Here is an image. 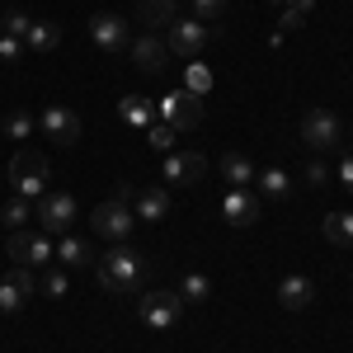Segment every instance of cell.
<instances>
[{"instance_id": "cell-1", "label": "cell", "mask_w": 353, "mask_h": 353, "mask_svg": "<svg viewBox=\"0 0 353 353\" xmlns=\"http://www.w3.org/2000/svg\"><path fill=\"white\" fill-rule=\"evenodd\" d=\"M94 278H99V288L104 292H141V283H146V269H141V254H137L128 241H113L99 259H94Z\"/></svg>"}, {"instance_id": "cell-2", "label": "cell", "mask_w": 353, "mask_h": 353, "mask_svg": "<svg viewBox=\"0 0 353 353\" xmlns=\"http://www.w3.org/2000/svg\"><path fill=\"white\" fill-rule=\"evenodd\" d=\"M10 184L19 198H43L48 184V156H38V146H19L14 161H10Z\"/></svg>"}, {"instance_id": "cell-3", "label": "cell", "mask_w": 353, "mask_h": 353, "mask_svg": "<svg viewBox=\"0 0 353 353\" xmlns=\"http://www.w3.org/2000/svg\"><path fill=\"white\" fill-rule=\"evenodd\" d=\"M137 316L151 330H174L179 316H184V297H179V292H165V288L141 292V297H137Z\"/></svg>"}, {"instance_id": "cell-4", "label": "cell", "mask_w": 353, "mask_h": 353, "mask_svg": "<svg viewBox=\"0 0 353 353\" xmlns=\"http://www.w3.org/2000/svg\"><path fill=\"white\" fill-rule=\"evenodd\" d=\"M5 254L14 259V269H48V259H52L57 250L52 241L43 236V231H10V245H5Z\"/></svg>"}, {"instance_id": "cell-5", "label": "cell", "mask_w": 353, "mask_h": 353, "mask_svg": "<svg viewBox=\"0 0 353 353\" xmlns=\"http://www.w3.org/2000/svg\"><path fill=\"white\" fill-rule=\"evenodd\" d=\"M212 38H217V28L203 24V19H174V24L165 28V48L174 57H198Z\"/></svg>"}, {"instance_id": "cell-6", "label": "cell", "mask_w": 353, "mask_h": 353, "mask_svg": "<svg viewBox=\"0 0 353 353\" xmlns=\"http://www.w3.org/2000/svg\"><path fill=\"white\" fill-rule=\"evenodd\" d=\"M90 226L104 236V241H128L137 226V212L132 203H123V198H109V203H99L94 212H90Z\"/></svg>"}, {"instance_id": "cell-7", "label": "cell", "mask_w": 353, "mask_h": 353, "mask_svg": "<svg viewBox=\"0 0 353 353\" xmlns=\"http://www.w3.org/2000/svg\"><path fill=\"white\" fill-rule=\"evenodd\" d=\"M76 221V193H43L38 198V231L43 236H66Z\"/></svg>"}, {"instance_id": "cell-8", "label": "cell", "mask_w": 353, "mask_h": 353, "mask_svg": "<svg viewBox=\"0 0 353 353\" xmlns=\"http://www.w3.org/2000/svg\"><path fill=\"white\" fill-rule=\"evenodd\" d=\"M339 137H344V128H339V113L311 109L306 118H301V141H306L311 151H339Z\"/></svg>"}, {"instance_id": "cell-9", "label": "cell", "mask_w": 353, "mask_h": 353, "mask_svg": "<svg viewBox=\"0 0 353 353\" xmlns=\"http://www.w3.org/2000/svg\"><path fill=\"white\" fill-rule=\"evenodd\" d=\"M161 113H165V123H170L174 132H189V128H198V123H203V94L170 90V94L161 99Z\"/></svg>"}, {"instance_id": "cell-10", "label": "cell", "mask_w": 353, "mask_h": 353, "mask_svg": "<svg viewBox=\"0 0 353 353\" xmlns=\"http://www.w3.org/2000/svg\"><path fill=\"white\" fill-rule=\"evenodd\" d=\"M128 52H132V66L141 76H161L165 66H170V48H165L161 33H137L132 43H128Z\"/></svg>"}, {"instance_id": "cell-11", "label": "cell", "mask_w": 353, "mask_h": 353, "mask_svg": "<svg viewBox=\"0 0 353 353\" xmlns=\"http://www.w3.org/2000/svg\"><path fill=\"white\" fill-rule=\"evenodd\" d=\"M203 174H208V156H198V151H170L165 156V179L179 184V189L203 184Z\"/></svg>"}, {"instance_id": "cell-12", "label": "cell", "mask_w": 353, "mask_h": 353, "mask_svg": "<svg viewBox=\"0 0 353 353\" xmlns=\"http://www.w3.org/2000/svg\"><path fill=\"white\" fill-rule=\"evenodd\" d=\"M38 128H43V137H48V141H57V146H76V141H81V118H76L71 109H61V104L43 109Z\"/></svg>"}, {"instance_id": "cell-13", "label": "cell", "mask_w": 353, "mask_h": 353, "mask_svg": "<svg viewBox=\"0 0 353 353\" xmlns=\"http://www.w3.org/2000/svg\"><path fill=\"white\" fill-rule=\"evenodd\" d=\"M259 212H264V203H259V193H250V189H226V198H221L226 226H254Z\"/></svg>"}, {"instance_id": "cell-14", "label": "cell", "mask_w": 353, "mask_h": 353, "mask_svg": "<svg viewBox=\"0 0 353 353\" xmlns=\"http://www.w3.org/2000/svg\"><path fill=\"white\" fill-rule=\"evenodd\" d=\"M90 38H94V48H104V52H118V48H128L132 38H128V19L123 14H94L90 19Z\"/></svg>"}, {"instance_id": "cell-15", "label": "cell", "mask_w": 353, "mask_h": 353, "mask_svg": "<svg viewBox=\"0 0 353 353\" xmlns=\"http://www.w3.org/2000/svg\"><path fill=\"white\" fill-rule=\"evenodd\" d=\"M174 19H179V0H137V24L146 28V33L170 28Z\"/></svg>"}, {"instance_id": "cell-16", "label": "cell", "mask_w": 353, "mask_h": 353, "mask_svg": "<svg viewBox=\"0 0 353 353\" xmlns=\"http://www.w3.org/2000/svg\"><path fill=\"white\" fill-rule=\"evenodd\" d=\"M311 297H316V283H311L306 273H288V278L278 283V301H283L288 311H306Z\"/></svg>"}, {"instance_id": "cell-17", "label": "cell", "mask_w": 353, "mask_h": 353, "mask_svg": "<svg viewBox=\"0 0 353 353\" xmlns=\"http://www.w3.org/2000/svg\"><path fill=\"white\" fill-rule=\"evenodd\" d=\"M132 212L141 221H165V212H170V193L151 189V184H146V189H137L132 193Z\"/></svg>"}, {"instance_id": "cell-18", "label": "cell", "mask_w": 353, "mask_h": 353, "mask_svg": "<svg viewBox=\"0 0 353 353\" xmlns=\"http://www.w3.org/2000/svg\"><path fill=\"white\" fill-rule=\"evenodd\" d=\"M57 259H61V269L71 273V269H85V264H94L99 254L90 250V241H81V236H71V231H66V236H61V245H57Z\"/></svg>"}, {"instance_id": "cell-19", "label": "cell", "mask_w": 353, "mask_h": 353, "mask_svg": "<svg viewBox=\"0 0 353 353\" xmlns=\"http://www.w3.org/2000/svg\"><path fill=\"white\" fill-rule=\"evenodd\" d=\"M221 174L231 179V189H250L259 170H254V161H250V156H241V151H226V156H221Z\"/></svg>"}, {"instance_id": "cell-20", "label": "cell", "mask_w": 353, "mask_h": 353, "mask_svg": "<svg viewBox=\"0 0 353 353\" xmlns=\"http://www.w3.org/2000/svg\"><path fill=\"white\" fill-rule=\"evenodd\" d=\"M57 43H61V28H57L52 19H33V24H28V33H24L28 52H52Z\"/></svg>"}, {"instance_id": "cell-21", "label": "cell", "mask_w": 353, "mask_h": 353, "mask_svg": "<svg viewBox=\"0 0 353 353\" xmlns=\"http://www.w3.org/2000/svg\"><path fill=\"white\" fill-rule=\"evenodd\" d=\"M321 231H325L330 245H344V250H353V212H330V217L321 221Z\"/></svg>"}, {"instance_id": "cell-22", "label": "cell", "mask_w": 353, "mask_h": 353, "mask_svg": "<svg viewBox=\"0 0 353 353\" xmlns=\"http://www.w3.org/2000/svg\"><path fill=\"white\" fill-rule=\"evenodd\" d=\"M33 132H38V118H33L28 109H10L5 113V137H10V141H28Z\"/></svg>"}, {"instance_id": "cell-23", "label": "cell", "mask_w": 353, "mask_h": 353, "mask_svg": "<svg viewBox=\"0 0 353 353\" xmlns=\"http://www.w3.org/2000/svg\"><path fill=\"white\" fill-rule=\"evenodd\" d=\"M38 292L52 297V301H61L66 292H71V273H66V269H43V273H38Z\"/></svg>"}, {"instance_id": "cell-24", "label": "cell", "mask_w": 353, "mask_h": 353, "mask_svg": "<svg viewBox=\"0 0 353 353\" xmlns=\"http://www.w3.org/2000/svg\"><path fill=\"white\" fill-rule=\"evenodd\" d=\"M254 184H259V189L269 193V198H288V193H292V179H288V174H283L278 165L259 170V174H254Z\"/></svg>"}, {"instance_id": "cell-25", "label": "cell", "mask_w": 353, "mask_h": 353, "mask_svg": "<svg viewBox=\"0 0 353 353\" xmlns=\"http://www.w3.org/2000/svg\"><path fill=\"white\" fill-rule=\"evenodd\" d=\"M28 292L19 288V283H10V278H0V316H14V311H24L28 306Z\"/></svg>"}, {"instance_id": "cell-26", "label": "cell", "mask_w": 353, "mask_h": 353, "mask_svg": "<svg viewBox=\"0 0 353 353\" xmlns=\"http://www.w3.org/2000/svg\"><path fill=\"white\" fill-rule=\"evenodd\" d=\"M28 217H33L28 198H19V193H14V198L5 203V212H0V226H5V231H24V221H28Z\"/></svg>"}, {"instance_id": "cell-27", "label": "cell", "mask_w": 353, "mask_h": 353, "mask_svg": "<svg viewBox=\"0 0 353 353\" xmlns=\"http://www.w3.org/2000/svg\"><path fill=\"white\" fill-rule=\"evenodd\" d=\"M179 297H184V301H208V297H212V278H208V273H184Z\"/></svg>"}, {"instance_id": "cell-28", "label": "cell", "mask_w": 353, "mask_h": 353, "mask_svg": "<svg viewBox=\"0 0 353 353\" xmlns=\"http://www.w3.org/2000/svg\"><path fill=\"white\" fill-rule=\"evenodd\" d=\"M118 109H123V118H128V123H137V128H151V104H146L141 94H123V104H118Z\"/></svg>"}, {"instance_id": "cell-29", "label": "cell", "mask_w": 353, "mask_h": 353, "mask_svg": "<svg viewBox=\"0 0 353 353\" xmlns=\"http://www.w3.org/2000/svg\"><path fill=\"white\" fill-rule=\"evenodd\" d=\"M316 10V0H288V10H283V19H278V33H288V28H297L306 14Z\"/></svg>"}, {"instance_id": "cell-30", "label": "cell", "mask_w": 353, "mask_h": 353, "mask_svg": "<svg viewBox=\"0 0 353 353\" xmlns=\"http://www.w3.org/2000/svg\"><path fill=\"white\" fill-rule=\"evenodd\" d=\"M28 24H33V19H28L24 10H5V14H0V33H10V38H24Z\"/></svg>"}, {"instance_id": "cell-31", "label": "cell", "mask_w": 353, "mask_h": 353, "mask_svg": "<svg viewBox=\"0 0 353 353\" xmlns=\"http://www.w3.org/2000/svg\"><path fill=\"white\" fill-rule=\"evenodd\" d=\"M193 19H203V24L226 19V0H193Z\"/></svg>"}, {"instance_id": "cell-32", "label": "cell", "mask_w": 353, "mask_h": 353, "mask_svg": "<svg viewBox=\"0 0 353 353\" xmlns=\"http://www.w3.org/2000/svg\"><path fill=\"white\" fill-rule=\"evenodd\" d=\"M184 90H189V94H208V90H212V71L193 61V66H189V76H184Z\"/></svg>"}, {"instance_id": "cell-33", "label": "cell", "mask_w": 353, "mask_h": 353, "mask_svg": "<svg viewBox=\"0 0 353 353\" xmlns=\"http://www.w3.org/2000/svg\"><path fill=\"white\" fill-rule=\"evenodd\" d=\"M146 141H151V151L170 156V151H174V128H170V123H161V128H146Z\"/></svg>"}, {"instance_id": "cell-34", "label": "cell", "mask_w": 353, "mask_h": 353, "mask_svg": "<svg viewBox=\"0 0 353 353\" xmlns=\"http://www.w3.org/2000/svg\"><path fill=\"white\" fill-rule=\"evenodd\" d=\"M24 57V38H10V33H0V61L5 66H14Z\"/></svg>"}, {"instance_id": "cell-35", "label": "cell", "mask_w": 353, "mask_h": 353, "mask_svg": "<svg viewBox=\"0 0 353 353\" xmlns=\"http://www.w3.org/2000/svg\"><path fill=\"white\" fill-rule=\"evenodd\" d=\"M306 184H311V189H325V184H330V165L325 161H311V165H306Z\"/></svg>"}, {"instance_id": "cell-36", "label": "cell", "mask_w": 353, "mask_h": 353, "mask_svg": "<svg viewBox=\"0 0 353 353\" xmlns=\"http://www.w3.org/2000/svg\"><path fill=\"white\" fill-rule=\"evenodd\" d=\"M339 184L353 193V156H344V161H339Z\"/></svg>"}]
</instances>
